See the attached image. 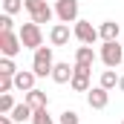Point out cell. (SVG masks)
Wrapping results in <instances>:
<instances>
[{"mask_svg":"<svg viewBox=\"0 0 124 124\" xmlns=\"http://www.w3.org/2000/svg\"><path fill=\"white\" fill-rule=\"evenodd\" d=\"M72 66H75V75H72L69 87L75 93H90V72H93V66H81V63H72Z\"/></svg>","mask_w":124,"mask_h":124,"instance_id":"ba28073f","label":"cell"},{"mask_svg":"<svg viewBox=\"0 0 124 124\" xmlns=\"http://www.w3.org/2000/svg\"><path fill=\"white\" fill-rule=\"evenodd\" d=\"M0 75H17V66H15V61L12 58H0Z\"/></svg>","mask_w":124,"mask_h":124,"instance_id":"ac0fdd59","label":"cell"},{"mask_svg":"<svg viewBox=\"0 0 124 124\" xmlns=\"http://www.w3.org/2000/svg\"><path fill=\"white\" fill-rule=\"evenodd\" d=\"M49 40H52V46H66L69 43V23H55L49 32Z\"/></svg>","mask_w":124,"mask_h":124,"instance_id":"8fae6325","label":"cell"},{"mask_svg":"<svg viewBox=\"0 0 124 124\" xmlns=\"http://www.w3.org/2000/svg\"><path fill=\"white\" fill-rule=\"evenodd\" d=\"M55 3H58V0H55Z\"/></svg>","mask_w":124,"mask_h":124,"instance_id":"4316f807","label":"cell"},{"mask_svg":"<svg viewBox=\"0 0 124 124\" xmlns=\"http://www.w3.org/2000/svg\"><path fill=\"white\" fill-rule=\"evenodd\" d=\"M72 75H75V66H69V63H55V69H52V81L55 84L72 81Z\"/></svg>","mask_w":124,"mask_h":124,"instance_id":"4fadbf2b","label":"cell"},{"mask_svg":"<svg viewBox=\"0 0 124 124\" xmlns=\"http://www.w3.org/2000/svg\"><path fill=\"white\" fill-rule=\"evenodd\" d=\"M55 15L61 23H75L78 20V0H58L55 3Z\"/></svg>","mask_w":124,"mask_h":124,"instance_id":"52a82bcc","label":"cell"},{"mask_svg":"<svg viewBox=\"0 0 124 124\" xmlns=\"http://www.w3.org/2000/svg\"><path fill=\"white\" fill-rule=\"evenodd\" d=\"M15 107H17V104H15V98H12L9 93H3V95H0V113H6V116H9Z\"/></svg>","mask_w":124,"mask_h":124,"instance_id":"ffe728a7","label":"cell"},{"mask_svg":"<svg viewBox=\"0 0 124 124\" xmlns=\"http://www.w3.org/2000/svg\"><path fill=\"white\" fill-rule=\"evenodd\" d=\"M26 104H29L32 110H43V107H49V98H46L43 90H38V87H35V90L26 93Z\"/></svg>","mask_w":124,"mask_h":124,"instance_id":"7c38bea8","label":"cell"},{"mask_svg":"<svg viewBox=\"0 0 124 124\" xmlns=\"http://www.w3.org/2000/svg\"><path fill=\"white\" fill-rule=\"evenodd\" d=\"M9 116H12V121H15V124H23L26 118H32V116H35V110H32L29 104L23 101V104H17V107H15V110H12Z\"/></svg>","mask_w":124,"mask_h":124,"instance_id":"9a60e30c","label":"cell"},{"mask_svg":"<svg viewBox=\"0 0 124 124\" xmlns=\"http://www.w3.org/2000/svg\"><path fill=\"white\" fill-rule=\"evenodd\" d=\"M20 40H23V49H40L43 46V35H40V23H23L20 26Z\"/></svg>","mask_w":124,"mask_h":124,"instance_id":"7a4b0ae2","label":"cell"},{"mask_svg":"<svg viewBox=\"0 0 124 124\" xmlns=\"http://www.w3.org/2000/svg\"><path fill=\"white\" fill-rule=\"evenodd\" d=\"M101 87H104V90H113V87H118V78H116V72H113V69L101 72Z\"/></svg>","mask_w":124,"mask_h":124,"instance_id":"e0dca14e","label":"cell"},{"mask_svg":"<svg viewBox=\"0 0 124 124\" xmlns=\"http://www.w3.org/2000/svg\"><path fill=\"white\" fill-rule=\"evenodd\" d=\"M72 35H75L81 43H87V46H93L95 40L101 38V35H98V29H95L90 20H75V29H72Z\"/></svg>","mask_w":124,"mask_h":124,"instance_id":"8992f818","label":"cell"},{"mask_svg":"<svg viewBox=\"0 0 124 124\" xmlns=\"http://www.w3.org/2000/svg\"><path fill=\"white\" fill-rule=\"evenodd\" d=\"M118 90H121V93H124V75H121V78H118Z\"/></svg>","mask_w":124,"mask_h":124,"instance_id":"484cf974","label":"cell"},{"mask_svg":"<svg viewBox=\"0 0 124 124\" xmlns=\"http://www.w3.org/2000/svg\"><path fill=\"white\" fill-rule=\"evenodd\" d=\"M26 12L32 15V20H35V23H49V20L55 17L52 6H49L46 0H26Z\"/></svg>","mask_w":124,"mask_h":124,"instance_id":"277c9868","label":"cell"},{"mask_svg":"<svg viewBox=\"0 0 124 124\" xmlns=\"http://www.w3.org/2000/svg\"><path fill=\"white\" fill-rule=\"evenodd\" d=\"M81 118H78V113L75 110H66V113H61V124H78Z\"/></svg>","mask_w":124,"mask_h":124,"instance_id":"603a6c76","label":"cell"},{"mask_svg":"<svg viewBox=\"0 0 124 124\" xmlns=\"http://www.w3.org/2000/svg\"><path fill=\"white\" fill-rule=\"evenodd\" d=\"M15 87V75H0V93H12Z\"/></svg>","mask_w":124,"mask_h":124,"instance_id":"7402d4cb","label":"cell"},{"mask_svg":"<svg viewBox=\"0 0 124 124\" xmlns=\"http://www.w3.org/2000/svg\"><path fill=\"white\" fill-rule=\"evenodd\" d=\"M32 69H35V75H38V78H46V75H52V69H55L52 46H40V49H35V58H32Z\"/></svg>","mask_w":124,"mask_h":124,"instance_id":"6da1fadb","label":"cell"},{"mask_svg":"<svg viewBox=\"0 0 124 124\" xmlns=\"http://www.w3.org/2000/svg\"><path fill=\"white\" fill-rule=\"evenodd\" d=\"M20 49H23L20 35H15V32H0V52H3L6 58H15Z\"/></svg>","mask_w":124,"mask_h":124,"instance_id":"5b68a950","label":"cell"},{"mask_svg":"<svg viewBox=\"0 0 124 124\" xmlns=\"http://www.w3.org/2000/svg\"><path fill=\"white\" fill-rule=\"evenodd\" d=\"M0 124H15V121H12V116H6V113H3V116H0Z\"/></svg>","mask_w":124,"mask_h":124,"instance_id":"d4e9b609","label":"cell"},{"mask_svg":"<svg viewBox=\"0 0 124 124\" xmlns=\"http://www.w3.org/2000/svg\"><path fill=\"white\" fill-rule=\"evenodd\" d=\"M101 61L107 63L110 69H116V66L124 61V49H121V43H118V40H104V43H101Z\"/></svg>","mask_w":124,"mask_h":124,"instance_id":"3957f363","label":"cell"},{"mask_svg":"<svg viewBox=\"0 0 124 124\" xmlns=\"http://www.w3.org/2000/svg\"><path fill=\"white\" fill-rule=\"evenodd\" d=\"M35 69H17V75H15V90H20V93H29L35 90Z\"/></svg>","mask_w":124,"mask_h":124,"instance_id":"30bf717a","label":"cell"},{"mask_svg":"<svg viewBox=\"0 0 124 124\" xmlns=\"http://www.w3.org/2000/svg\"><path fill=\"white\" fill-rule=\"evenodd\" d=\"M118 32H121V26H118L116 20H104V23L98 26V35H101V40H118Z\"/></svg>","mask_w":124,"mask_h":124,"instance_id":"5bb4252c","label":"cell"},{"mask_svg":"<svg viewBox=\"0 0 124 124\" xmlns=\"http://www.w3.org/2000/svg\"><path fill=\"white\" fill-rule=\"evenodd\" d=\"M26 6V0H3V12L6 15H15V12H20Z\"/></svg>","mask_w":124,"mask_h":124,"instance_id":"d6986e66","label":"cell"},{"mask_svg":"<svg viewBox=\"0 0 124 124\" xmlns=\"http://www.w3.org/2000/svg\"><path fill=\"white\" fill-rule=\"evenodd\" d=\"M32 124H55V121H52V116H49V113H46V107H43V110H35Z\"/></svg>","mask_w":124,"mask_h":124,"instance_id":"44dd1931","label":"cell"},{"mask_svg":"<svg viewBox=\"0 0 124 124\" xmlns=\"http://www.w3.org/2000/svg\"><path fill=\"white\" fill-rule=\"evenodd\" d=\"M93 61H95V52H93V46H78L75 49V63H81V66H93Z\"/></svg>","mask_w":124,"mask_h":124,"instance_id":"2e32d148","label":"cell"},{"mask_svg":"<svg viewBox=\"0 0 124 124\" xmlns=\"http://www.w3.org/2000/svg\"><path fill=\"white\" fill-rule=\"evenodd\" d=\"M0 32H12V15H0Z\"/></svg>","mask_w":124,"mask_h":124,"instance_id":"cb8c5ba5","label":"cell"},{"mask_svg":"<svg viewBox=\"0 0 124 124\" xmlns=\"http://www.w3.org/2000/svg\"><path fill=\"white\" fill-rule=\"evenodd\" d=\"M87 104H90L93 110H104V107L110 104V90H104L101 84H98V87H93V90L87 93Z\"/></svg>","mask_w":124,"mask_h":124,"instance_id":"9c48e42d","label":"cell"},{"mask_svg":"<svg viewBox=\"0 0 124 124\" xmlns=\"http://www.w3.org/2000/svg\"><path fill=\"white\" fill-rule=\"evenodd\" d=\"M121 124H124V121H121Z\"/></svg>","mask_w":124,"mask_h":124,"instance_id":"83f0119b","label":"cell"}]
</instances>
